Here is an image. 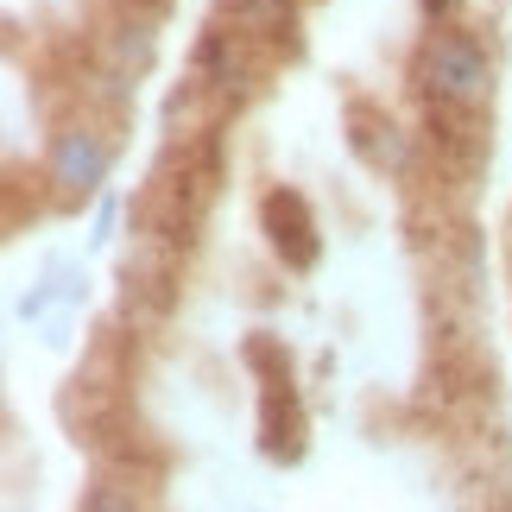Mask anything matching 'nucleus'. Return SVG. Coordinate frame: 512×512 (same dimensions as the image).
<instances>
[{"mask_svg":"<svg viewBox=\"0 0 512 512\" xmlns=\"http://www.w3.org/2000/svg\"><path fill=\"white\" fill-rule=\"evenodd\" d=\"M260 222H266L272 247H279V260H285L291 272H310V266H317L323 241H317V222H310V203H304L298 190H272L266 203H260Z\"/></svg>","mask_w":512,"mask_h":512,"instance_id":"obj_3","label":"nucleus"},{"mask_svg":"<svg viewBox=\"0 0 512 512\" xmlns=\"http://www.w3.org/2000/svg\"><path fill=\"white\" fill-rule=\"evenodd\" d=\"M348 121H354V152H361V159H367L373 171H405L411 152H405V140H399V127L380 121L373 108H354Z\"/></svg>","mask_w":512,"mask_h":512,"instance_id":"obj_4","label":"nucleus"},{"mask_svg":"<svg viewBox=\"0 0 512 512\" xmlns=\"http://www.w3.org/2000/svg\"><path fill=\"white\" fill-rule=\"evenodd\" d=\"M228 19L241 38H279L291 32V0H228Z\"/></svg>","mask_w":512,"mask_h":512,"instance_id":"obj_5","label":"nucleus"},{"mask_svg":"<svg viewBox=\"0 0 512 512\" xmlns=\"http://www.w3.org/2000/svg\"><path fill=\"white\" fill-rule=\"evenodd\" d=\"M108 165H114V146L102 140L95 127H64L51 140V190L64 196V203H76V196H95L108 184Z\"/></svg>","mask_w":512,"mask_h":512,"instance_id":"obj_2","label":"nucleus"},{"mask_svg":"<svg viewBox=\"0 0 512 512\" xmlns=\"http://www.w3.org/2000/svg\"><path fill=\"white\" fill-rule=\"evenodd\" d=\"M418 83H424L430 102L481 108L494 95V64H487V51L468 32H430L424 51H418Z\"/></svg>","mask_w":512,"mask_h":512,"instance_id":"obj_1","label":"nucleus"}]
</instances>
